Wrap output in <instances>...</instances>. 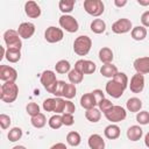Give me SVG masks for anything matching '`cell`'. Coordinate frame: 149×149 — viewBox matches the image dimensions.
Here are the masks:
<instances>
[{
	"mask_svg": "<svg viewBox=\"0 0 149 149\" xmlns=\"http://www.w3.org/2000/svg\"><path fill=\"white\" fill-rule=\"evenodd\" d=\"M19 95V86L14 81H7L1 85L0 88V99L3 102L12 104L16 100Z\"/></svg>",
	"mask_w": 149,
	"mask_h": 149,
	"instance_id": "1",
	"label": "cell"
},
{
	"mask_svg": "<svg viewBox=\"0 0 149 149\" xmlns=\"http://www.w3.org/2000/svg\"><path fill=\"white\" fill-rule=\"evenodd\" d=\"M92 47V40L86 35L78 36L73 42V51L78 56H86Z\"/></svg>",
	"mask_w": 149,
	"mask_h": 149,
	"instance_id": "2",
	"label": "cell"
},
{
	"mask_svg": "<svg viewBox=\"0 0 149 149\" xmlns=\"http://www.w3.org/2000/svg\"><path fill=\"white\" fill-rule=\"evenodd\" d=\"M3 41L6 43L7 49H15V50H21L22 48V42L21 37L17 33V30L14 29H8L3 33Z\"/></svg>",
	"mask_w": 149,
	"mask_h": 149,
	"instance_id": "3",
	"label": "cell"
},
{
	"mask_svg": "<svg viewBox=\"0 0 149 149\" xmlns=\"http://www.w3.org/2000/svg\"><path fill=\"white\" fill-rule=\"evenodd\" d=\"M40 80H41V84L43 85V87L51 94H54L55 90H56V86H57V78H56V74L54 71L51 70H45L41 73V77H40Z\"/></svg>",
	"mask_w": 149,
	"mask_h": 149,
	"instance_id": "4",
	"label": "cell"
},
{
	"mask_svg": "<svg viewBox=\"0 0 149 149\" xmlns=\"http://www.w3.org/2000/svg\"><path fill=\"white\" fill-rule=\"evenodd\" d=\"M84 9L91 16L98 17L105 12V5L101 0H85Z\"/></svg>",
	"mask_w": 149,
	"mask_h": 149,
	"instance_id": "5",
	"label": "cell"
},
{
	"mask_svg": "<svg viewBox=\"0 0 149 149\" xmlns=\"http://www.w3.org/2000/svg\"><path fill=\"white\" fill-rule=\"evenodd\" d=\"M105 118L111 121L112 123H116V122H120V121H123L127 116V112L123 107L121 106H118V105H114L111 109H108L106 113H104Z\"/></svg>",
	"mask_w": 149,
	"mask_h": 149,
	"instance_id": "6",
	"label": "cell"
},
{
	"mask_svg": "<svg viewBox=\"0 0 149 149\" xmlns=\"http://www.w3.org/2000/svg\"><path fill=\"white\" fill-rule=\"evenodd\" d=\"M59 26L61 28H63L65 31L68 33H76L78 29H79V24H78V21L72 16V15H69V14H63L59 20Z\"/></svg>",
	"mask_w": 149,
	"mask_h": 149,
	"instance_id": "7",
	"label": "cell"
},
{
	"mask_svg": "<svg viewBox=\"0 0 149 149\" xmlns=\"http://www.w3.org/2000/svg\"><path fill=\"white\" fill-rule=\"evenodd\" d=\"M64 37V33H63V29L61 28H57V27H54V26H50L45 29L44 31V38L47 42L49 43H57V42H61Z\"/></svg>",
	"mask_w": 149,
	"mask_h": 149,
	"instance_id": "8",
	"label": "cell"
},
{
	"mask_svg": "<svg viewBox=\"0 0 149 149\" xmlns=\"http://www.w3.org/2000/svg\"><path fill=\"white\" fill-rule=\"evenodd\" d=\"M125 90H126V88H125L122 85H120L118 81H115L114 79L108 80V81L106 83V86H105L106 93H107L108 95H111L112 98H115V99L122 97Z\"/></svg>",
	"mask_w": 149,
	"mask_h": 149,
	"instance_id": "9",
	"label": "cell"
},
{
	"mask_svg": "<svg viewBox=\"0 0 149 149\" xmlns=\"http://www.w3.org/2000/svg\"><path fill=\"white\" fill-rule=\"evenodd\" d=\"M132 21L126 17H121L112 24V31L115 34H126L128 31H132Z\"/></svg>",
	"mask_w": 149,
	"mask_h": 149,
	"instance_id": "10",
	"label": "cell"
},
{
	"mask_svg": "<svg viewBox=\"0 0 149 149\" xmlns=\"http://www.w3.org/2000/svg\"><path fill=\"white\" fill-rule=\"evenodd\" d=\"M77 71H79L80 73L83 74H91L95 71L97 66H95V63L92 62V61H88V59H78L74 64V68Z\"/></svg>",
	"mask_w": 149,
	"mask_h": 149,
	"instance_id": "11",
	"label": "cell"
},
{
	"mask_svg": "<svg viewBox=\"0 0 149 149\" xmlns=\"http://www.w3.org/2000/svg\"><path fill=\"white\" fill-rule=\"evenodd\" d=\"M0 79L3 83L7 81H14L17 79V71L8 65H0Z\"/></svg>",
	"mask_w": 149,
	"mask_h": 149,
	"instance_id": "12",
	"label": "cell"
},
{
	"mask_svg": "<svg viewBox=\"0 0 149 149\" xmlns=\"http://www.w3.org/2000/svg\"><path fill=\"white\" fill-rule=\"evenodd\" d=\"M128 86L133 93H141L144 88V76L136 72L130 78V83L128 84Z\"/></svg>",
	"mask_w": 149,
	"mask_h": 149,
	"instance_id": "13",
	"label": "cell"
},
{
	"mask_svg": "<svg viewBox=\"0 0 149 149\" xmlns=\"http://www.w3.org/2000/svg\"><path fill=\"white\" fill-rule=\"evenodd\" d=\"M17 33L21 38L28 40L35 34V24L31 22H22L17 28Z\"/></svg>",
	"mask_w": 149,
	"mask_h": 149,
	"instance_id": "14",
	"label": "cell"
},
{
	"mask_svg": "<svg viewBox=\"0 0 149 149\" xmlns=\"http://www.w3.org/2000/svg\"><path fill=\"white\" fill-rule=\"evenodd\" d=\"M24 13L30 19H37L41 15V8L35 1L29 0L24 3Z\"/></svg>",
	"mask_w": 149,
	"mask_h": 149,
	"instance_id": "15",
	"label": "cell"
},
{
	"mask_svg": "<svg viewBox=\"0 0 149 149\" xmlns=\"http://www.w3.org/2000/svg\"><path fill=\"white\" fill-rule=\"evenodd\" d=\"M134 69L136 70L137 73L141 74H146L149 73V57H139L134 61L133 63Z\"/></svg>",
	"mask_w": 149,
	"mask_h": 149,
	"instance_id": "16",
	"label": "cell"
},
{
	"mask_svg": "<svg viewBox=\"0 0 149 149\" xmlns=\"http://www.w3.org/2000/svg\"><path fill=\"white\" fill-rule=\"evenodd\" d=\"M87 144L90 149H105V140L99 134H92L90 135L87 140Z\"/></svg>",
	"mask_w": 149,
	"mask_h": 149,
	"instance_id": "17",
	"label": "cell"
},
{
	"mask_svg": "<svg viewBox=\"0 0 149 149\" xmlns=\"http://www.w3.org/2000/svg\"><path fill=\"white\" fill-rule=\"evenodd\" d=\"M97 105H98V102L95 101V99H94L92 92L85 93V94L81 95V98H80V106H81L83 108H85V109H91V108H94Z\"/></svg>",
	"mask_w": 149,
	"mask_h": 149,
	"instance_id": "18",
	"label": "cell"
},
{
	"mask_svg": "<svg viewBox=\"0 0 149 149\" xmlns=\"http://www.w3.org/2000/svg\"><path fill=\"white\" fill-rule=\"evenodd\" d=\"M127 137H128V140H130V141H133V142H136V141H139L141 137H142V135H143V130H142V128L140 127V126H137V125H134V126H130L128 129H127Z\"/></svg>",
	"mask_w": 149,
	"mask_h": 149,
	"instance_id": "19",
	"label": "cell"
},
{
	"mask_svg": "<svg viewBox=\"0 0 149 149\" xmlns=\"http://www.w3.org/2000/svg\"><path fill=\"white\" fill-rule=\"evenodd\" d=\"M126 108L130 112V113H139L142 108V101L140 98L137 97H132L127 100L126 102Z\"/></svg>",
	"mask_w": 149,
	"mask_h": 149,
	"instance_id": "20",
	"label": "cell"
},
{
	"mask_svg": "<svg viewBox=\"0 0 149 149\" xmlns=\"http://www.w3.org/2000/svg\"><path fill=\"white\" fill-rule=\"evenodd\" d=\"M99 59L102 64H109L112 63L114 56H113V51L111 48L108 47H102L100 50H99Z\"/></svg>",
	"mask_w": 149,
	"mask_h": 149,
	"instance_id": "21",
	"label": "cell"
},
{
	"mask_svg": "<svg viewBox=\"0 0 149 149\" xmlns=\"http://www.w3.org/2000/svg\"><path fill=\"white\" fill-rule=\"evenodd\" d=\"M104 135L106 139L108 140H116L119 136H120V127L118 125H114V123H111L108 125L105 130H104Z\"/></svg>",
	"mask_w": 149,
	"mask_h": 149,
	"instance_id": "22",
	"label": "cell"
},
{
	"mask_svg": "<svg viewBox=\"0 0 149 149\" xmlns=\"http://www.w3.org/2000/svg\"><path fill=\"white\" fill-rule=\"evenodd\" d=\"M118 72H119V71H118V68H116L115 65H113L112 63H109V64H104V65H101V68H100V73H101L104 77H106V78L113 79L114 76H115Z\"/></svg>",
	"mask_w": 149,
	"mask_h": 149,
	"instance_id": "23",
	"label": "cell"
},
{
	"mask_svg": "<svg viewBox=\"0 0 149 149\" xmlns=\"http://www.w3.org/2000/svg\"><path fill=\"white\" fill-rule=\"evenodd\" d=\"M130 35L135 41H143L147 37V28H144L143 26H136L132 29Z\"/></svg>",
	"mask_w": 149,
	"mask_h": 149,
	"instance_id": "24",
	"label": "cell"
},
{
	"mask_svg": "<svg viewBox=\"0 0 149 149\" xmlns=\"http://www.w3.org/2000/svg\"><path fill=\"white\" fill-rule=\"evenodd\" d=\"M90 28L94 34H102L106 30V23L102 19H94L91 22Z\"/></svg>",
	"mask_w": 149,
	"mask_h": 149,
	"instance_id": "25",
	"label": "cell"
},
{
	"mask_svg": "<svg viewBox=\"0 0 149 149\" xmlns=\"http://www.w3.org/2000/svg\"><path fill=\"white\" fill-rule=\"evenodd\" d=\"M55 70L57 73H61V74H65V73H69L71 71V64L69 61L66 59H61L56 63L55 65Z\"/></svg>",
	"mask_w": 149,
	"mask_h": 149,
	"instance_id": "26",
	"label": "cell"
},
{
	"mask_svg": "<svg viewBox=\"0 0 149 149\" xmlns=\"http://www.w3.org/2000/svg\"><path fill=\"white\" fill-rule=\"evenodd\" d=\"M85 118L90 121V122H92V123H95V122H98L100 119H101V112H100V109L99 108H91V109H86V112H85Z\"/></svg>",
	"mask_w": 149,
	"mask_h": 149,
	"instance_id": "27",
	"label": "cell"
},
{
	"mask_svg": "<svg viewBox=\"0 0 149 149\" xmlns=\"http://www.w3.org/2000/svg\"><path fill=\"white\" fill-rule=\"evenodd\" d=\"M66 142L71 147H77L81 142V136H80V134L78 132H74V130L69 132L68 135H66Z\"/></svg>",
	"mask_w": 149,
	"mask_h": 149,
	"instance_id": "28",
	"label": "cell"
},
{
	"mask_svg": "<svg viewBox=\"0 0 149 149\" xmlns=\"http://www.w3.org/2000/svg\"><path fill=\"white\" fill-rule=\"evenodd\" d=\"M5 58L9 63H17L21 59V50L7 49L6 48V56H5Z\"/></svg>",
	"mask_w": 149,
	"mask_h": 149,
	"instance_id": "29",
	"label": "cell"
},
{
	"mask_svg": "<svg viewBox=\"0 0 149 149\" xmlns=\"http://www.w3.org/2000/svg\"><path fill=\"white\" fill-rule=\"evenodd\" d=\"M74 3H76L74 0H61L58 3V7L63 14H69L73 10Z\"/></svg>",
	"mask_w": 149,
	"mask_h": 149,
	"instance_id": "30",
	"label": "cell"
},
{
	"mask_svg": "<svg viewBox=\"0 0 149 149\" xmlns=\"http://www.w3.org/2000/svg\"><path fill=\"white\" fill-rule=\"evenodd\" d=\"M30 122H31L33 127L40 129V128H43V127L45 126V123H47V118H45V115H44L43 113H40V114L33 116V118L30 119Z\"/></svg>",
	"mask_w": 149,
	"mask_h": 149,
	"instance_id": "31",
	"label": "cell"
},
{
	"mask_svg": "<svg viewBox=\"0 0 149 149\" xmlns=\"http://www.w3.org/2000/svg\"><path fill=\"white\" fill-rule=\"evenodd\" d=\"M68 78H69V81H70L71 84L76 85V84H80V83L83 81L84 74L80 73L79 71H77L76 69H72V70L68 73Z\"/></svg>",
	"mask_w": 149,
	"mask_h": 149,
	"instance_id": "32",
	"label": "cell"
},
{
	"mask_svg": "<svg viewBox=\"0 0 149 149\" xmlns=\"http://www.w3.org/2000/svg\"><path fill=\"white\" fill-rule=\"evenodd\" d=\"M7 137L10 142H16L22 137V129L20 127H13L12 129H9Z\"/></svg>",
	"mask_w": 149,
	"mask_h": 149,
	"instance_id": "33",
	"label": "cell"
},
{
	"mask_svg": "<svg viewBox=\"0 0 149 149\" xmlns=\"http://www.w3.org/2000/svg\"><path fill=\"white\" fill-rule=\"evenodd\" d=\"M48 123H49V127H50V128H52V129H59V128L63 126L62 115H61V114H55V115H52V116L49 119Z\"/></svg>",
	"mask_w": 149,
	"mask_h": 149,
	"instance_id": "34",
	"label": "cell"
},
{
	"mask_svg": "<svg viewBox=\"0 0 149 149\" xmlns=\"http://www.w3.org/2000/svg\"><path fill=\"white\" fill-rule=\"evenodd\" d=\"M76 93H77V88H76V85L73 84H68L66 83V87H65V91H64V98L70 100L72 98L76 97Z\"/></svg>",
	"mask_w": 149,
	"mask_h": 149,
	"instance_id": "35",
	"label": "cell"
},
{
	"mask_svg": "<svg viewBox=\"0 0 149 149\" xmlns=\"http://www.w3.org/2000/svg\"><path fill=\"white\" fill-rule=\"evenodd\" d=\"M43 109L45 112H54L55 113V108H56V98H48L43 101L42 105Z\"/></svg>",
	"mask_w": 149,
	"mask_h": 149,
	"instance_id": "36",
	"label": "cell"
},
{
	"mask_svg": "<svg viewBox=\"0 0 149 149\" xmlns=\"http://www.w3.org/2000/svg\"><path fill=\"white\" fill-rule=\"evenodd\" d=\"M26 112L28 113V115H30L31 118L40 114V106L36 104V102H28L27 106H26Z\"/></svg>",
	"mask_w": 149,
	"mask_h": 149,
	"instance_id": "37",
	"label": "cell"
},
{
	"mask_svg": "<svg viewBox=\"0 0 149 149\" xmlns=\"http://www.w3.org/2000/svg\"><path fill=\"white\" fill-rule=\"evenodd\" d=\"M136 121H137V123H140L142 126L148 125L149 123V112L148 111H140L136 114Z\"/></svg>",
	"mask_w": 149,
	"mask_h": 149,
	"instance_id": "38",
	"label": "cell"
},
{
	"mask_svg": "<svg viewBox=\"0 0 149 149\" xmlns=\"http://www.w3.org/2000/svg\"><path fill=\"white\" fill-rule=\"evenodd\" d=\"M115 81H118L120 85H122L125 88H127L128 87V77H127V74L125 73V72H118L115 76H114V78H113Z\"/></svg>",
	"mask_w": 149,
	"mask_h": 149,
	"instance_id": "39",
	"label": "cell"
},
{
	"mask_svg": "<svg viewBox=\"0 0 149 149\" xmlns=\"http://www.w3.org/2000/svg\"><path fill=\"white\" fill-rule=\"evenodd\" d=\"M65 87H66V83H65L64 80H58L57 86H56V90H55V92H54V95H56V97H58V98H63V97H64Z\"/></svg>",
	"mask_w": 149,
	"mask_h": 149,
	"instance_id": "40",
	"label": "cell"
},
{
	"mask_svg": "<svg viewBox=\"0 0 149 149\" xmlns=\"http://www.w3.org/2000/svg\"><path fill=\"white\" fill-rule=\"evenodd\" d=\"M113 106H114V105L111 102V100H108V99H106V98H104V99L98 104V107H99L100 112H102V113H106V112H107L108 109H111Z\"/></svg>",
	"mask_w": 149,
	"mask_h": 149,
	"instance_id": "41",
	"label": "cell"
},
{
	"mask_svg": "<svg viewBox=\"0 0 149 149\" xmlns=\"http://www.w3.org/2000/svg\"><path fill=\"white\" fill-rule=\"evenodd\" d=\"M10 122H12V120H10V116L9 115H7V114H0V126H1V128L3 130L7 129V128H9Z\"/></svg>",
	"mask_w": 149,
	"mask_h": 149,
	"instance_id": "42",
	"label": "cell"
},
{
	"mask_svg": "<svg viewBox=\"0 0 149 149\" xmlns=\"http://www.w3.org/2000/svg\"><path fill=\"white\" fill-rule=\"evenodd\" d=\"M76 111V106L72 101L70 100H65V106H64V113L65 114H73ZM63 113V114H64Z\"/></svg>",
	"mask_w": 149,
	"mask_h": 149,
	"instance_id": "43",
	"label": "cell"
},
{
	"mask_svg": "<svg viewBox=\"0 0 149 149\" xmlns=\"http://www.w3.org/2000/svg\"><path fill=\"white\" fill-rule=\"evenodd\" d=\"M62 119H63V125L65 126H72L74 123V118L73 114H62Z\"/></svg>",
	"mask_w": 149,
	"mask_h": 149,
	"instance_id": "44",
	"label": "cell"
},
{
	"mask_svg": "<svg viewBox=\"0 0 149 149\" xmlns=\"http://www.w3.org/2000/svg\"><path fill=\"white\" fill-rule=\"evenodd\" d=\"M92 94H93V97H94V99H95V101H97L98 104H99V102L105 98L104 92H102L101 90H99V88H97V90L92 91Z\"/></svg>",
	"mask_w": 149,
	"mask_h": 149,
	"instance_id": "45",
	"label": "cell"
},
{
	"mask_svg": "<svg viewBox=\"0 0 149 149\" xmlns=\"http://www.w3.org/2000/svg\"><path fill=\"white\" fill-rule=\"evenodd\" d=\"M141 23L144 28L149 27V10H146L142 15H141Z\"/></svg>",
	"mask_w": 149,
	"mask_h": 149,
	"instance_id": "46",
	"label": "cell"
},
{
	"mask_svg": "<svg viewBox=\"0 0 149 149\" xmlns=\"http://www.w3.org/2000/svg\"><path fill=\"white\" fill-rule=\"evenodd\" d=\"M50 149H68V147L65 146V143L58 142V143H55L54 146H51Z\"/></svg>",
	"mask_w": 149,
	"mask_h": 149,
	"instance_id": "47",
	"label": "cell"
},
{
	"mask_svg": "<svg viewBox=\"0 0 149 149\" xmlns=\"http://www.w3.org/2000/svg\"><path fill=\"white\" fill-rule=\"evenodd\" d=\"M114 5L116 7H123L127 5V0H114Z\"/></svg>",
	"mask_w": 149,
	"mask_h": 149,
	"instance_id": "48",
	"label": "cell"
},
{
	"mask_svg": "<svg viewBox=\"0 0 149 149\" xmlns=\"http://www.w3.org/2000/svg\"><path fill=\"white\" fill-rule=\"evenodd\" d=\"M137 3L140 6H149V0H137Z\"/></svg>",
	"mask_w": 149,
	"mask_h": 149,
	"instance_id": "49",
	"label": "cell"
},
{
	"mask_svg": "<svg viewBox=\"0 0 149 149\" xmlns=\"http://www.w3.org/2000/svg\"><path fill=\"white\" fill-rule=\"evenodd\" d=\"M144 144H146V147H148L149 148V132L146 134V136H144Z\"/></svg>",
	"mask_w": 149,
	"mask_h": 149,
	"instance_id": "50",
	"label": "cell"
},
{
	"mask_svg": "<svg viewBox=\"0 0 149 149\" xmlns=\"http://www.w3.org/2000/svg\"><path fill=\"white\" fill-rule=\"evenodd\" d=\"M12 149H27L24 146H14Z\"/></svg>",
	"mask_w": 149,
	"mask_h": 149,
	"instance_id": "51",
	"label": "cell"
}]
</instances>
